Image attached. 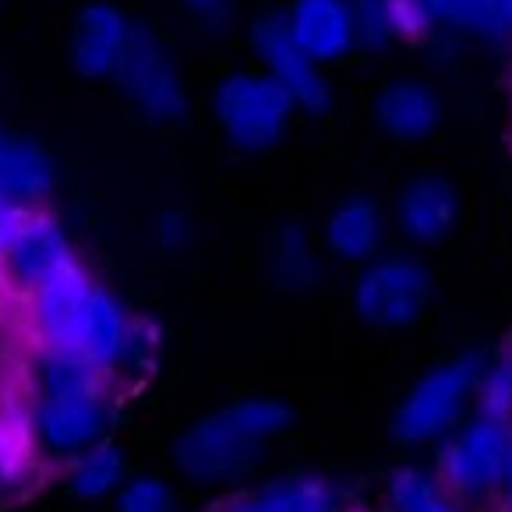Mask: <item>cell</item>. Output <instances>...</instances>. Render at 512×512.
I'll return each mask as SVG.
<instances>
[{"instance_id": "cell-1", "label": "cell", "mask_w": 512, "mask_h": 512, "mask_svg": "<svg viewBox=\"0 0 512 512\" xmlns=\"http://www.w3.org/2000/svg\"><path fill=\"white\" fill-rule=\"evenodd\" d=\"M113 371H103L82 357L39 347L36 389L25 424L43 460L71 463L78 452L96 445L110 424Z\"/></svg>"}, {"instance_id": "cell-2", "label": "cell", "mask_w": 512, "mask_h": 512, "mask_svg": "<svg viewBox=\"0 0 512 512\" xmlns=\"http://www.w3.org/2000/svg\"><path fill=\"white\" fill-rule=\"evenodd\" d=\"M29 322L39 347L82 357L103 371L124 364L131 343V318L121 301L103 290L82 262H68L29 297Z\"/></svg>"}, {"instance_id": "cell-3", "label": "cell", "mask_w": 512, "mask_h": 512, "mask_svg": "<svg viewBox=\"0 0 512 512\" xmlns=\"http://www.w3.org/2000/svg\"><path fill=\"white\" fill-rule=\"evenodd\" d=\"M290 410L276 400H241L198 421L177 442V463L195 481H219L255 460L262 445L290 424Z\"/></svg>"}, {"instance_id": "cell-4", "label": "cell", "mask_w": 512, "mask_h": 512, "mask_svg": "<svg viewBox=\"0 0 512 512\" xmlns=\"http://www.w3.org/2000/svg\"><path fill=\"white\" fill-rule=\"evenodd\" d=\"M212 113L234 149L265 152L287 135L297 103L269 71H234L212 92Z\"/></svg>"}, {"instance_id": "cell-5", "label": "cell", "mask_w": 512, "mask_h": 512, "mask_svg": "<svg viewBox=\"0 0 512 512\" xmlns=\"http://www.w3.org/2000/svg\"><path fill=\"white\" fill-rule=\"evenodd\" d=\"M113 82L121 85L128 103L152 124H181L188 117V92L174 53L149 29L135 25Z\"/></svg>"}, {"instance_id": "cell-6", "label": "cell", "mask_w": 512, "mask_h": 512, "mask_svg": "<svg viewBox=\"0 0 512 512\" xmlns=\"http://www.w3.org/2000/svg\"><path fill=\"white\" fill-rule=\"evenodd\" d=\"M431 301V276L417 258H371L354 279V308L375 329H403L417 322Z\"/></svg>"}, {"instance_id": "cell-7", "label": "cell", "mask_w": 512, "mask_h": 512, "mask_svg": "<svg viewBox=\"0 0 512 512\" xmlns=\"http://www.w3.org/2000/svg\"><path fill=\"white\" fill-rule=\"evenodd\" d=\"M477 382H481V361L474 354H463L456 361H445L438 368H431L410 389L407 400L400 403L392 431L403 442H424V438H435L442 431H449L452 424L460 421Z\"/></svg>"}, {"instance_id": "cell-8", "label": "cell", "mask_w": 512, "mask_h": 512, "mask_svg": "<svg viewBox=\"0 0 512 512\" xmlns=\"http://www.w3.org/2000/svg\"><path fill=\"white\" fill-rule=\"evenodd\" d=\"M251 46H255L262 68L294 96L297 110L322 117L332 106V89L322 75V64L304 53L290 29L287 11H265L251 25Z\"/></svg>"}, {"instance_id": "cell-9", "label": "cell", "mask_w": 512, "mask_h": 512, "mask_svg": "<svg viewBox=\"0 0 512 512\" xmlns=\"http://www.w3.org/2000/svg\"><path fill=\"white\" fill-rule=\"evenodd\" d=\"M68 262H75V251H71L64 226L46 209H29L11 248L0 258V287L29 301Z\"/></svg>"}, {"instance_id": "cell-10", "label": "cell", "mask_w": 512, "mask_h": 512, "mask_svg": "<svg viewBox=\"0 0 512 512\" xmlns=\"http://www.w3.org/2000/svg\"><path fill=\"white\" fill-rule=\"evenodd\" d=\"M512 421H502L495 414H477L470 424H463L460 435L442 456V474L452 495H481L498 488L505 467V445H509Z\"/></svg>"}, {"instance_id": "cell-11", "label": "cell", "mask_w": 512, "mask_h": 512, "mask_svg": "<svg viewBox=\"0 0 512 512\" xmlns=\"http://www.w3.org/2000/svg\"><path fill=\"white\" fill-rule=\"evenodd\" d=\"M135 22L117 4L92 0L71 25V64L82 78H113L131 43Z\"/></svg>"}, {"instance_id": "cell-12", "label": "cell", "mask_w": 512, "mask_h": 512, "mask_svg": "<svg viewBox=\"0 0 512 512\" xmlns=\"http://www.w3.org/2000/svg\"><path fill=\"white\" fill-rule=\"evenodd\" d=\"M287 18L297 43L318 64L343 61L361 43L350 0H290Z\"/></svg>"}, {"instance_id": "cell-13", "label": "cell", "mask_w": 512, "mask_h": 512, "mask_svg": "<svg viewBox=\"0 0 512 512\" xmlns=\"http://www.w3.org/2000/svg\"><path fill=\"white\" fill-rule=\"evenodd\" d=\"M371 113L382 135H389L392 142H424L442 121V99L428 82L392 78L378 89Z\"/></svg>"}, {"instance_id": "cell-14", "label": "cell", "mask_w": 512, "mask_h": 512, "mask_svg": "<svg viewBox=\"0 0 512 512\" xmlns=\"http://www.w3.org/2000/svg\"><path fill=\"white\" fill-rule=\"evenodd\" d=\"M57 170L53 159L36 138H25L18 131L0 124V195L25 209H43L53 195Z\"/></svg>"}, {"instance_id": "cell-15", "label": "cell", "mask_w": 512, "mask_h": 512, "mask_svg": "<svg viewBox=\"0 0 512 512\" xmlns=\"http://www.w3.org/2000/svg\"><path fill=\"white\" fill-rule=\"evenodd\" d=\"M460 216V195L445 177L421 174L400 191L396 219L400 230L417 244H435L449 234Z\"/></svg>"}, {"instance_id": "cell-16", "label": "cell", "mask_w": 512, "mask_h": 512, "mask_svg": "<svg viewBox=\"0 0 512 512\" xmlns=\"http://www.w3.org/2000/svg\"><path fill=\"white\" fill-rule=\"evenodd\" d=\"M385 219L375 198L350 195L329 212L325 219V244L343 262H371L382 244Z\"/></svg>"}, {"instance_id": "cell-17", "label": "cell", "mask_w": 512, "mask_h": 512, "mask_svg": "<svg viewBox=\"0 0 512 512\" xmlns=\"http://www.w3.org/2000/svg\"><path fill=\"white\" fill-rule=\"evenodd\" d=\"M357 18V39L364 46H392L400 39H421L438 29L424 0H350Z\"/></svg>"}, {"instance_id": "cell-18", "label": "cell", "mask_w": 512, "mask_h": 512, "mask_svg": "<svg viewBox=\"0 0 512 512\" xmlns=\"http://www.w3.org/2000/svg\"><path fill=\"white\" fill-rule=\"evenodd\" d=\"M46 460L36 452L25 417H0V509L36 495Z\"/></svg>"}, {"instance_id": "cell-19", "label": "cell", "mask_w": 512, "mask_h": 512, "mask_svg": "<svg viewBox=\"0 0 512 512\" xmlns=\"http://www.w3.org/2000/svg\"><path fill=\"white\" fill-rule=\"evenodd\" d=\"M212 512H339V491L329 481L294 477L251 495H237Z\"/></svg>"}, {"instance_id": "cell-20", "label": "cell", "mask_w": 512, "mask_h": 512, "mask_svg": "<svg viewBox=\"0 0 512 512\" xmlns=\"http://www.w3.org/2000/svg\"><path fill=\"white\" fill-rule=\"evenodd\" d=\"M435 18V25L452 32H467L491 43L509 39V18H505V0H424Z\"/></svg>"}, {"instance_id": "cell-21", "label": "cell", "mask_w": 512, "mask_h": 512, "mask_svg": "<svg viewBox=\"0 0 512 512\" xmlns=\"http://www.w3.org/2000/svg\"><path fill=\"white\" fill-rule=\"evenodd\" d=\"M68 481L75 488V495L82 498H103L106 491H113L124 477V456L117 445L96 442L85 452H78L75 460L68 463Z\"/></svg>"}, {"instance_id": "cell-22", "label": "cell", "mask_w": 512, "mask_h": 512, "mask_svg": "<svg viewBox=\"0 0 512 512\" xmlns=\"http://www.w3.org/2000/svg\"><path fill=\"white\" fill-rule=\"evenodd\" d=\"M272 262H276V276L287 283V287H301V283H311L318 276V258L308 244V234L304 226L287 223L272 241Z\"/></svg>"}, {"instance_id": "cell-23", "label": "cell", "mask_w": 512, "mask_h": 512, "mask_svg": "<svg viewBox=\"0 0 512 512\" xmlns=\"http://www.w3.org/2000/svg\"><path fill=\"white\" fill-rule=\"evenodd\" d=\"M389 502L392 512H460L431 477L417 474V470H400L392 477Z\"/></svg>"}, {"instance_id": "cell-24", "label": "cell", "mask_w": 512, "mask_h": 512, "mask_svg": "<svg viewBox=\"0 0 512 512\" xmlns=\"http://www.w3.org/2000/svg\"><path fill=\"white\" fill-rule=\"evenodd\" d=\"M477 400H481L484 414H495L502 421L512 417V350L488 371H481L477 382Z\"/></svg>"}, {"instance_id": "cell-25", "label": "cell", "mask_w": 512, "mask_h": 512, "mask_svg": "<svg viewBox=\"0 0 512 512\" xmlns=\"http://www.w3.org/2000/svg\"><path fill=\"white\" fill-rule=\"evenodd\" d=\"M170 488L156 477H135L124 484L117 512H170Z\"/></svg>"}, {"instance_id": "cell-26", "label": "cell", "mask_w": 512, "mask_h": 512, "mask_svg": "<svg viewBox=\"0 0 512 512\" xmlns=\"http://www.w3.org/2000/svg\"><path fill=\"white\" fill-rule=\"evenodd\" d=\"M177 4L209 32L226 29V22L234 18V0H177Z\"/></svg>"}, {"instance_id": "cell-27", "label": "cell", "mask_w": 512, "mask_h": 512, "mask_svg": "<svg viewBox=\"0 0 512 512\" xmlns=\"http://www.w3.org/2000/svg\"><path fill=\"white\" fill-rule=\"evenodd\" d=\"M25 216H29V209L18 202H11V198L0 195V258H4V251L11 248V241H15L18 226L25 223Z\"/></svg>"}, {"instance_id": "cell-28", "label": "cell", "mask_w": 512, "mask_h": 512, "mask_svg": "<svg viewBox=\"0 0 512 512\" xmlns=\"http://www.w3.org/2000/svg\"><path fill=\"white\" fill-rule=\"evenodd\" d=\"M156 234H159V241H163L166 248H181V244L188 241V234H191V223L181 216V212H163V216H159V223H156Z\"/></svg>"}, {"instance_id": "cell-29", "label": "cell", "mask_w": 512, "mask_h": 512, "mask_svg": "<svg viewBox=\"0 0 512 512\" xmlns=\"http://www.w3.org/2000/svg\"><path fill=\"white\" fill-rule=\"evenodd\" d=\"M498 491H502V509H512V428H509V445H505V467H502Z\"/></svg>"}, {"instance_id": "cell-30", "label": "cell", "mask_w": 512, "mask_h": 512, "mask_svg": "<svg viewBox=\"0 0 512 512\" xmlns=\"http://www.w3.org/2000/svg\"><path fill=\"white\" fill-rule=\"evenodd\" d=\"M505 18H509V43H512V0H505Z\"/></svg>"}, {"instance_id": "cell-31", "label": "cell", "mask_w": 512, "mask_h": 512, "mask_svg": "<svg viewBox=\"0 0 512 512\" xmlns=\"http://www.w3.org/2000/svg\"><path fill=\"white\" fill-rule=\"evenodd\" d=\"M505 512H512V509H505Z\"/></svg>"}]
</instances>
